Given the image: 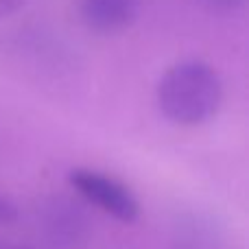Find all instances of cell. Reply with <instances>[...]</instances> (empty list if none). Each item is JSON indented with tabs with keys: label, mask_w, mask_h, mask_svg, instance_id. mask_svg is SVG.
I'll use <instances>...</instances> for the list:
<instances>
[{
	"label": "cell",
	"mask_w": 249,
	"mask_h": 249,
	"mask_svg": "<svg viewBox=\"0 0 249 249\" xmlns=\"http://www.w3.org/2000/svg\"><path fill=\"white\" fill-rule=\"evenodd\" d=\"M223 86L214 68L203 61H181L164 72L158 86V105L175 124L197 127L216 116Z\"/></svg>",
	"instance_id": "cell-1"
},
{
	"label": "cell",
	"mask_w": 249,
	"mask_h": 249,
	"mask_svg": "<svg viewBox=\"0 0 249 249\" xmlns=\"http://www.w3.org/2000/svg\"><path fill=\"white\" fill-rule=\"evenodd\" d=\"M70 181L88 201L99 206L107 214L116 216L118 221L129 223L140 212L136 195L114 177H107L96 171H88V168H79V171L70 173Z\"/></svg>",
	"instance_id": "cell-2"
},
{
	"label": "cell",
	"mask_w": 249,
	"mask_h": 249,
	"mask_svg": "<svg viewBox=\"0 0 249 249\" xmlns=\"http://www.w3.org/2000/svg\"><path fill=\"white\" fill-rule=\"evenodd\" d=\"M138 0H81V18L92 31L114 35L138 18Z\"/></svg>",
	"instance_id": "cell-3"
},
{
	"label": "cell",
	"mask_w": 249,
	"mask_h": 249,
	"mask_svg": "<svg viewBox=\"0 0 249 249\" xmlns=\"http://www.w3.org/2000/svg\"><path fill=\"white\" fill-rule=\"evenodd\" d=\"M26 0H0V18H7L24 7Z\"/></svg>",
	"instance_id": "cell-4"
},
{
	"label": "cell",
	"mask_w": 249,
	"mask_h": 249,
	"mask_svg": "<svg viewBox=\"0 0 249 249\" xmlns=\"http://www.w3.org/2000/svg\"><path fill=\"white\" fill-rule=\"evenodd\" d=\"M16 216V210H13V206L7 201V199L0 197V221H9Z\"/></svg>",
	"instance_id": "cell-5"
},
{
	"label": "cell",
	"mask_w": 249,
	"mask_h": 249,
	"mask_svg": "<svg viewBox=\"0 0 249 249\" xmlns=\"http://www.w3.org/2000/svg\"><path fill=\"white\" fill-rule=\"evenodd\" d=\"M212 4H216V7H223V9H232V7H238V4L243 2V0H210Z\"/></svg>",
	"instance_id": "cell-6"
}]
</instances>
